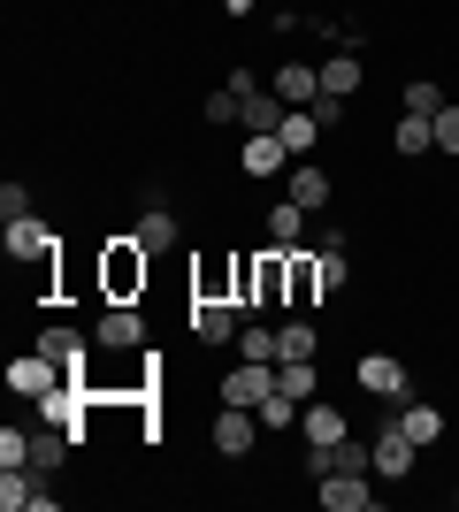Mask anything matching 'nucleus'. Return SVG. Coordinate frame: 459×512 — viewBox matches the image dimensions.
Returning <instances> with one entry per match:
<instances>
[{
  "label": "nucleus",
  "instance_id": "nucleus-1",
  "mask_svg": "<svg viewBox=\"0 0 459 512\" xmlns=\"http://www.w3.org/2000/svg\"><path fill=\"white\" fill-rule=\"evenodd\" d=\"M146 276H153V253L138 245V237H108L100 260H92V283H100L108 306H138L146 299Z\"/></svg>",
  "mask_w": 459,
  "mask_h": 512
},
{
  "label": "nucleus",
  "instance_id": "nucleus-2",
  "mask_svg": "<svg viewBox=\"0 0 459 512\" xmlns=\"http://www.w3.org/2000/svg\"><path fill=\"white\" fill-rule=\"evenodd\" d=\"M8 260L16 268H39L46 291H62V237H54V222H39V214H23V222H8Z\"/></svg>",
  "mask_w": 459,
  "mask_h": 512
},
{
  "label": "nucleus",
  "instance_id": "nucleus-3",
  "mask_svg": "<svg viewBox=\"0 0 459 512\" xmlns=\"http://www.w3.org/2000/svg\"><path fill=\"white\" fill-rule=\"evenodd\" d=\"M352 383L368 390L375 406H406V398H414V367L398 360V352H360V367H352Z\"/></svg>",
  "mask_w": 459,
  "mask_h": 512
},
{
  "label": "nucleus",
  "instance_id": "nucleus-4",
  "mask_svg": "<svg viewBox=\"0 0 459 512\" xmlns=\"http://www.w3.org/2000/svg\"><path fill=\"white\" fill-rule=\"evenodd\" d=\"M268 390H276V360H238V367L215 383V406H253V413H261Z\"/></svg>",
  "mask_w": 459,
  "mask_h": 512
},
{
  "label": "nucleus",
  "instance_id": "nucleus-5",
  "mask_svg": "<svg viewBox=\"0 0 459 512\" xmlns=\"http://www.w3.org/2000/svg\"><path fill=\"white\" fill-rule=\"evenodd\" d=\"M322 512H383V490H375V474H322L314 482Z\"/></svg>",
  "mask_w": 459,
  "mask_h": 512
},
{
  "label": "nucleus",
  "instance_id": "nucleus-6",
  "mask_svg": "<svg viewBox=\"0 0 459 512\" xmlns=\"http://www.w3.org/2000/svg\"><path fill=\"white\" fill-rule=\"evenodd\" d=\"M31 344H39V352H46L54 367H62V375H77V383H85V360L100 352V344H92L85 329H69V321H46V329H39Z\"/></svg>",
  "mask_w": 459,
  "mask_h": 512
},
{
  "label": "nucleus",
  "instance_id": "nucleus-7",
  "mask_svg": "<svg viewBox=\"0 0 459 512\" xmlns=\"http://www.w3.org/2000/svg\"><path fill=\"white\" fill-rule=\"evenodd\" d=\"M0 512H62V497L46 490L39 467H8L0 474Z\"/></svg>",
  "mask_w": 459,
  "mask_h": 512
},
{
  "label": "nucleus",
  "instance_id": "nucleus-8",
  "mask_svg": "<svg viewBox=\"0 0 459 512\" xmlns=\"http://www.w3.org/2000/svg\"><path fill=\"white\" fill-rule=\"evenodd\" d=\"M207 428H215V451H222V459H245V451L268 436L253 406H215V421H207Z\"/></svg>",
  "mask_w": 459,
  "mask_h": 512
},
{
  "label": "nucleus",
  "instance_id": "nucleus-9",
  "mask_svg": "<svg viewBox=\"0 0 459 512\" xmlns=\"http://www.w3.org/2000/svg\"><path fill=\"white\" fill-rule=\"evenodd\" d=\"M414 467H421V444L398 421H383V428H375V482H406Z\"/></svg>",
  "mask_w": 459,
  "mask_h": 512
},
{
  "label": "nucleus",
  "instance_id": "nucleus-10",
  "mask_svg": "<svg viewBox=\"0 0 459 512\" xmlns=\"http://www.w3.org/2000/svg\"><path fill=\"white\" fill-rule=\"evenodd\" d=\"M238 169L253 176V184H276V176L291 169V146L276 138V130H245V146H238Z\"/></svg>",
  "mask_w": 459,
  "mask_h": 512
},
{
  "label": "nucleus",
  "instance_id": "nucleus-11",
  "mask_svg": "<svg viewBox=\"0 0 459 512\" xmlns=\"http://www.w3.org/2000/svg\"><path fill=\"white\" fill-rule=\"evenodd\" d=\"M92 344H100V352H138V344H146V314H138V306H108V299H100Z\"/></svg>",
  "mask_w": 459,
  "mask_h": 512
},
{
  "label": "nucleus",
  "instance_id": "nucleus-12",
  "mask_svg": "<svg viewBox=\"0 0 459 512\" xmlns=\"http://www.w3.org/2000/svg\"><path fill=\"white\" fill-rule=\"evenodd\" d=\"M184 321H192L199 344H238V329H245V314L230 299H192V314H184Z\"/></svg>",
  "mask_w": 459,
  "mask_h": 512
},
{
  "label": "nucleus",
  "instance_id": "nucleus-13",
  "mask_svg": "<svg viewBox=\"0 0 459 512\" xmlns=\"http://www.w3.org/2000/svg\"><path fill=\"white\" fill-rule=\"evenodd\" d=\"M54 383H62V367L46 360L39 344H31V352H16V360H8V390H16V398H31V406H39V398H46V390H54Z\"/></svg>",
  "mask_w": 459,
  "mask_h": 512
},
{
  "label": "nucleus",
  "instance_id": "nucleus-14",
  "mask_svg": "<svg viewBox=\"0 0 459 512\" xmlns=\"http://www.w3.org/2000/svg\"><path fill=\"white\" fill-rule=\"evenodd\" d=\"M268 92H276L284 107H314V100H322V69H314V62H276Z\"/></svg>",
  "mask_w": 459,
  "mask_h": 512
},
{
  "label": "nucleus",
  "instance_id": "nucleus-15",
  "mask_svg": "<svg viewBox=\"0 0 459 512\" xmlns=\"http://www.w3.org/2000/svg\"><path fill=\"white\" fill-rule=\"evenodd\" d=\"M329 192H337V184L322 176V161H291V169H284V199H299L306 214H322Z\"/></svg>",
  "mask_w": 459,
  "mask_h": 512
},
{
  "label": "nucleus",
  "instance_id": "nucleus-16",
  "mask_svg": "<svg viewBox=\"0 0 459 512\" xmlns=\"http://www.w3.org/2000/svg\"><path fill=\"white\" fill-rule=\"evenodd\" d=\"M391 153H398V161L437 153V115H398V123H391Z\"/></svg>",
  "mask_w": 459,
  "mask_h": 512
},
{
  "label": "nucleus",
  "instance_id": "nucleus-17",
  "mask_svg": "<svg viewBox=\"0 0 459 512\" xmlns=\"http://www.w3.org/2000/svg\"><path fill=\"white\" fill-rule=\"evenodd\" d=\"M322 92H337V100H352V92H360V77H368V69H360V46H337V54H322Z\"/></svg>",
  "mask_w": 459,
  "mask_h": 512
},
{
  "label": "nucleus",
  "instance_id": "nucleus-18",
  "mask_svg": "<svg viewBox=\"0 0 459 512\" xmlns=\"http://www.w3.org/2000/svg\"><path fill=\"white\" fill-rule=\"evenodd\" d=\"M299 436H306V444H314V451H329V444H337V436H352V421H345V413H337V406H329V398H314V406L299 413Z\"/></svg>",
  "mask_w": 459,
  "mask_h": 512
},
{
  "label": "nucleus",
  "instance_id": "nucleus-19",
  "mask_svg": "<svg viewBox=\"0 0 459 512\" xmlns=\"http://www.w3.org/2000/svg\"><path fill=\"white\" fill-rule=\"evenodd\" d=\"M391 421L406 428V436H414L421 451H429V444H444V406H429V398H406V406H398Z\"/></svg>",
  "mask_w": 459,
  "mask_h": 512
},
{
  "label": "nucleus",
  "instance_id": "nucleus-20",
  "mask_svg": "<svg viewBox=\"0 0 459 512\" xmlns=\"http://www.w3.org/2000/svg\"><path fill=\"white\" fill-rule=\"evenodd\" d=\"M131 237H138V245H146L153 260H161V253H169V245H176V237H184V222H176V214L161 207V199H153V207L138 214V230H131Z\"/></svg>",
  "mask_w": 459,
  "mask_h": 512
},
{
  "label": "nucleus",
  "instance_id": "nucleus-21",
  "mask_svg": "<svg viewBox=\"0 0 459 512\" xmlns=\"http://www.w3.org/2000/svg\"><path fill=\"white\" fill-rule=\"evenodd\" d=\"M276 138L291 146V161H314V146H322V115H314V107H291Z\"/></svg>",
  "mask_w": 459,
  "mask_h": 512
},
{
  "label": "nucleus",
  "instance_id": "nucleus-22",
  "mask_svg": "<svg viewBox=\"0 0 459 512\" xmlns=\"http://www.w3.org/2000/svg\"><path fill=\"white\" fill-rule=\"evenodd\" d=\"M276 360H322V329L306 314H291L284 329H276Z\"/></svg>",
  "mask_w": 459,
  "mask_h": 512
},
{
  "label": "nucleus",
  "instance_id": "nucleus-23",
  "mask_svg": "<svg viewBox=\"0 0 459 512\" xmlns=\"http://www.w3.org/2000/svg\"><path fill=\"white\" fill-rule=\"evenodd\" d=\"M268 245H284V253L306 245V207L299 199H276V207H268Z\"/></svg>",
  "mask_w": 459,
  "mask_h": 512
},
{
  "label": "nucleus",
  "instance_id": "nucleus-24",
  "mask_svg": "<svg viewBox=\"0 0 459 512\" xmlns=\"http://www.w3.org/2000/svg\"><path fill=\"white\" fill-rule=\"evenodd\" d=\"M291 306H322V268H314V245H299V253H291Z\"/></svg>",
  "mask_w": 459,
  "mask_h": 512
},
{
  "label": "nucleus",
  "instance_id": "nucleus-25",
  "mask_svg": "<svg viewBox=\"0 0 459 512\" xmlns=\"http://www.w3.org/2000/svg\"><path fill=\"white\" fill-rule=\"evenodd\" d=\"M276 390H291L299 406H314V398H322V367L314 360H276Z\"/></svg>",
  "mask_w": 459,
  "mask_h": 512
},
{
  "label": "nucleus",
  "instance_id": "nucleus-26",
  "mask_svg": "<svg viewBox=\"0 0 459 512\" xmlns=\"http://www.w3.org/2000/svg\"><path fill=\"white\" fill-rule=\"evenodd\" d=\"M291 107L276 100V92H245V130H284Z\"/></svg>",
  "mask_w": 459,
  "mask_h": 512
},
{
  "label": "nucleus",
  "instance_id": "nucleus-27",
  "mask_svg": "<svg viewBox=\"0 0 459 512\" xmlns=\"http://www.w3.org/2000/svg\"><path fill=\"white\" fill-rule=\"evenodd\" d=\"M238 360H276V329H268L261 314H245V329H238Z\"/></svg>",
  "mask_w": 459,
  "mask_h": 512
},
{
  "label": "nucleus",
  "instance_id": "nucleus-28",
  "mask_svg": "<svg viewBox=\"0 0 459 512\" xmlns=\"http://www.w3.org/2000/svg\"><path fill=\"white\" fill-rule=\"evenodd\" d=\"M199 123H207V130H222V123H245V100H238L230 85H222V92H207V100H199Z\"/></svg>",
  "mask_w": 459,
  "mask_h": 512
},
{
  "label": "nucleus",
  "instance_id": "nucleus-29",
  "mask_svg": "<svg viewBox=\"0 0 459 512\" xmlns=\"http://www.w3.org/2000/svg\"><path fill=\"white\" fill-rule=\"evenodd\" d=\"M398 107H406V115H444V85L437 77H414V85L398 92Z\"/></svg>",
  "mask_w": 459,
  "mask_h": 512
},
{
  "label": "nucleus",
  "instance_id": "nucleus-30",
  "mask_svg": "<svg viewBox=\"0 0 459 512\" xmlns=\"http://www.w3.org/2000/svg\"><path fill=\"white\" fill-rule=\"evenodd\" d=\"M23 214H39V207H31V184L8 176V184H0V222H23Z\"/></svg>",
  "mask_w": 459,
  "mask_h": 512
},
{
  "label": "nucleus",
  "instance_id": "nucleus-31",
  "mask_svg": "<svg viewBox=\"0 0 459 512\" xmlns=\"http://www.w3.org/2000/svg\"><path fill=\"white\" fill-rule=\"evenodd\" d=\"M0 467H31V428H0Z\"/></svg>",
  "mask_w": 459,
  "mask_h": 512
},
{
  "label": "nucleus",
  "instance_id": "nucleus-32",
  "mask_svg": "<svg viewBox=\"0 0 459 512\" xmlns=\"http://www.w3.org/2000/svg\"><path fill=\"white\" fill-rule=\"evenodd\" d=\"M437 153L459 161V100H444V115H437Z\"/></svg>",
  "mask_w": 459,
  "mask_h": 512
},
{
  "label": "nucleus",
  "instance_id": "nucleus-33",
  "mask_svg": "<svg viewBox=\"0 0 459 512\" xmlns=\"http://www.w3.org/2000/svg\"><path fill=\"white\" fill-rule=\"evenodd\" d=\"M314 115H322V130H337V123H345V100H337V92H322V100H314Z\"/></svg>",
  "mask_w": 459,
  "mask_h": 512
},
{
  "label": "nucleus",
  "instance_id": "nucleus-34",
  "mask_svg": "<svg viewBox=\"0 0 459 512\" xmlns=\"http://www.w3.org/2000/svg\"><path fill=\"white\" fill-rule=\"evenodd\" d=\"M222 8H230V16H253V8H261V0H222Z\"/></svg>",
  "mask_w": 459,
  "mask_h": 512
},
{
  "label": "nucleus",
  "instance_id": "nucleus-35",
  "mask_svg": "<svg viewBox=\"0 0 459 512\" xmlns=\"http://www.w3.org/2000/svg\"><path fill=\"white\" fill-rule=\"evenodd\" d=\"M452 505H459V482H452Z\"/></svg>",
  "mask_w": 459,
  "mask_h": 512
}]
</instances>
